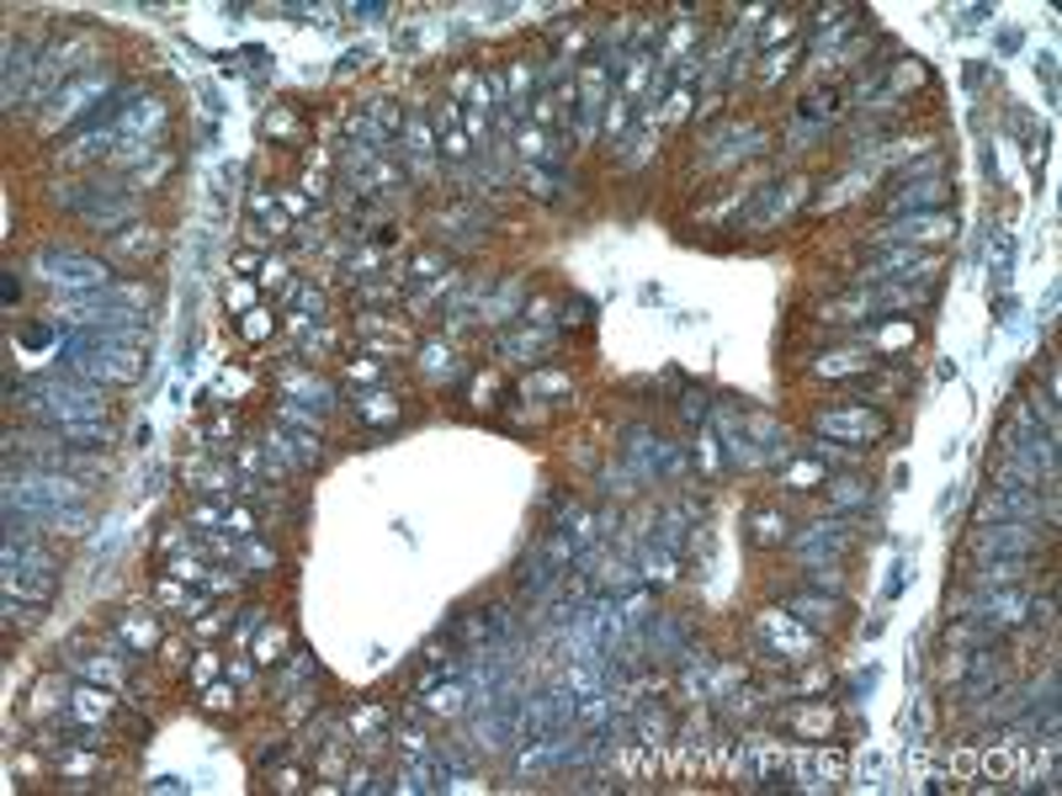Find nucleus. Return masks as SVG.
Wrapping results in <instances>:
<instances>
[{
  "label": "nucleus",
  "instance_id": "nucleus-18",
  "mask_svg": "<svg viewBox=\"0 0 1062 796\" xmlns=\"http://www.w3.org/2000/svg\"><path fill=\"white\" fill-rule=\"evenodd\" d=\"M1026 568H1030V557H983V563H978V589L1020 585Z\"/></svg>",
  "mask_w": 1062,
  "mask_h": 796
},
{
  "label": "nucleus",
  "instance_id": "nucleus-23",
  "mask_svg": "<svg viewBox=\"0 0 1062 796\" xmlns=\"http://www.w3.org/2000/svg\"><path fill=\"white\" fill-rule=\"evenodd\" d=\"M829 488H834V505H845V510H860L871 499V488H860V478H840V484H829Z\"/></svg>",
  "mask_w": 1062,
  "mask_h": 796
},
{
  "label": "nucleus",
  "instance_id": "nucleus-28",
  "mask_svg": "<svg viewBox=\"0 0 1062 796\" xmlns=\"http://www.w3.org/2000/svg\"><path fill=\"white\" fill-rule=\"evenodd\" d=\"M43 341H48V324H27L22 330V346H43Z\"/></svg>",
  "mask_w": 1062,
  "mask_h": 796
},
{
  "label": "nucleus",
  "instance_id": "nucleus-22",
  "mask_svg": "<svg viewBox=\"0 0 1062 796\" xmlns=\"http://www.w3.org/2000/svg\"><path fill=\"white\" fill-rule=\"evenodd\" d=\"M750 537L760 542V547H781L791 531H787V520H781V516H754V531H750Z\"/></svg>",
  "mask_w": 1062,
  "mask_h": 796
},
{
  "label": "nucleus",
  "instance_id": "nucleus-10",
  "mask_svg": "<svg viewBox=\"0 0 1062 796\" xmlns=\"http://www.w3.org/2000/svg\"><path fill=\"white\" fill-rule=\"evenodd\" d=\"M686 648H690L686 622H675V616H664V611L643 622V654H649L653 664H659V658H664V664H681Z\"/></svg>",
  "mask_w": 1062,
  "mask_h": 796
},
{
  "label": "nucleus",
  "instance_id": "nucleus-13",
  "mask_svg": "<svg viewBox=\"0 0 1062 796\" xmlns=\"http://www.w3.org/2000/svg\"><path fill=\"white\" fill-rule=\"evenodd\" d=\"M48 436H54L59 447H69V451H96V447H106V441H112V415L65 419V425H54Z\"/></svg>",
  "mask_w": 1062,
  "mask_h": 796
},
{
  "label": "nucleus",
  "instance_id": "nucleus-19",
  "mask_svg": "<svg viewBox=\"0 0 1062 796\" xmlns=\"http://www.w3.org/2000/svg\"><path fill=\"white\" fill-rule=\"evenodd\" d=\"M27 70H33V48L22 43H11V54H5V112H16L22 106V85H27Z\"/></svg>",
  "mask_w": 1062,
  "mask_h": 796
},
{
  "label": "nucleus",
  "instance_id": "nucleus-20",
  "mask_svg": "<svg viewBox=\"0 0 1062 796\" xmlns=\"http://www.w3.org/2000/svg\"><path fill=\"white\" fill-rule=\"evenodd\" d=\"M500 350L515 356V361H537V356L548 350V335H537V330H515V335H500Z\"/></svg>",
  "mask_w": 1062,
  "mask_h": 796
},
{
  "label": "nucleus",
  "instance_id": "nucleus-12",
  "mask_svg": "<svg viewBox=\"0 0 1062 796\" xmlns=\"http://www.w3.org/2000/svg\"><path fill=\"white\" fill-rule=\"evenodd\" d=\"M940 234H951V212H914V218H892V223H882V234H877V240L909 244V240H940Z\"/></svg>",
  "mask_w": 1062,
  "mask_h": 796
},
{
  "label": "nucleus",
  "instance_id": "nucleus-3",
  "mask_svg": "<svg viewBox=\"0 0 1062 796\" xmlns=\"http://www.w3.org/2000/svg\"><path fill=\"white\" fill-rule=\"evenodd\" d=\"M33 277L59 287V292H102L112 287V261H96V255H80V250H37L33 255Z\"/></svg>",
  "mask_w": 1062,
  "mask_h": 796
},
{
  "label": "nucleus",
  "instance_id": "nucleus-9",
  "mask_svg": "<svg viewBox=\"0 0 1062 796\" xmlns=\"http://www.w3.org/2000/svg\"><path fill=\"white\" fill-rule=\"evenodd\" d=\"M1041 516V499L1030 494L1026 484H994L983 494V505H978V520H1036Z\"/></svg>",
  "mask_w": 1062,
  "mask_h": 796
},
{
  "label": "nucleus",
  "instance_id": "nucleus-26",
  "mask_svg": "<svg viewBox=\"0 0 1062 796\" xmlns=\"http://www.w3.org/2000/svg\"><path fill=\"white\" fill-rule=\"evenodd\" d=\"M282 643H287V632L276 626V632H266V637H261V654H255V658H261V664H272V658H282Z\"/></svg>",
  "mask_w": 1062,
  "mask_h": 796
},
{
  "label": "nucleus",
  "instance_id": "nucleus-1",
  "mask_svg": "<svg viewBox=\"0 0 1062 796\" xmlns=\"http://www.w3.org/2000/svg\"><path fill=\"white\" fill-rule=\"evenodd\" d=\"M22 404L27 415L43 419L48 430L65 425V419H91V415H106V399H102V382H85L75 372H43V378H27L22 382Z\"/></svg>",
  "mask_w": 1062,
  "mask_h": 796
},
{
  "label": "nucleus",
  "instance_id": "nucleus-5",
  "mask_svg": "<svg viewBox=\"0 0 1062 796\" xmlns=\"http://www.w3.org/2000/svg\"><path fill=\"white\" fill-rule=\"evenodd\" d=\"M754 643H760V654L776 658V664H781V658H787V664L791 658H808L813 648H819V637L797 622L791 611H765V616L754 622Z\"/></svg>",
  "mask_w": 1062,
  "mask_h": 796
},
{
  "label": "nucleus",
  "instance_id": "nucleus-29",
  "mask_svg": "<svg viewBox=\"0 0 1062 796\" xmlns=\"http://www.w3.org/2000/svg\"><path fill=\"white\" fill-rule=\"evenodd\" d=\"M871 685H877V669H860L856 680H850V691H856V695H866Z\"/></svg>",
  "mask_w": 1062,
  "mask_h": 796
},
{
  "label": "nucleus",
  "instance_id": "nucleus-8",
  "mask_svg": "<svg viewBox=\"0 0 1062 796\" xmlns=\"http://www.w3.org/2000/svg\"><path fill=\"white\" fill-rule=\"evenodd\" d=\"M819 436L845 441V447H877L888 436V415H877V409H829V415H819Z\"/></svg>",
  "mask_w": 1062,
  "mask_h": 796
},
{
  "label": "nucleus",
  "instance_id": "nucleus-30",
  "mask_svg": "<svg viewBox=\"0 0 1062 796\" xmlns=\"http://www.w3.org/2000/svg\"><path fill=\"white\" fill-rule=\"evenodd\" d=\"M351 16H362V22H377V16H382V5H351Z\"/></svg>",
  "mask_w": 1062,
  "mask_h": 796
},
{
  "label": "nucleus",
  "instance_id": "nucleus-25",
  "mask_svg": "<svg viewBox=\"0 0 1062 796\" xmlns=\"http://www.w3.org/2000/svg\"><path fill=\"white\" fill-rule=\"evenodd\" d=\"M165 171H171V154H160L155 165H144V171L134 175V192H149V181H160V175H165Z\"/></svg>",
  "mask_w": 1062,
  "mask_h": 796
},
{
  "label": "nucleus",
  "instance_id": "nucleus-2",
  "mask_svg": "<svg viewBox=\"0 0 1062 796\" xmlns=\"http://www.w3.org/2000/svg\"><path fill=\"white\" fill-rule=\"evenodd\" d=\"M59 203L65 208L80 212V223H91V229H102V234H117L123 223H134L138 218V192L134 186H106V181H96V186H59Z\"/></svg>",
  "mask_w": 1062,
  "mask_h": 796
},
{
  "label": "nucleus",
  "instance_id": "nucleus-24",
  "mask_svg": "<svg viewBox=\"0 0 1062 796\" xmlns=\"http://www.w3.org/2000/svg\"><path fill=\"white\" fill-rule=\"evenodd\" d=\"M69 54H75V43H69V48H65V43H59V59H65V70H69ZM54 80H59V65H48V70L37 74V85H33V102H37V96H48V91H54Z\"/></svg>",
  "mask_w": 1062,
  "mask_h": 796
},
{
  "label": "nucleus",
  "instance_id": "nucleus-6",
  "mask_svg": "<svg viewBox=\"0 0 1062 796\" xmlns=\"http://www.w3.org/2000/svg\"><path fill=\"white\" fill-rule=\"evenodd\" d=\"M850 542H856V526L845 516L834 520H813V526H802V531H791L787 547L802 563H840V557L850 553Z\"/></svg>",
  "mask_w": 1062,
  "mask_h": 796
},
{
  "label": "nucleus",
  "instance_id": "nucleus-7",
  "mask_svg": "<svg viewBox=\"0 0 1062 796\" xmlns=\"http://www.w3.org/2000/svg\"><path fill=\"white\" fill-rule=\"evenodd\" d=\"M978 557H1030L1041 547V537L1030 531V520H978V537H972Z\"/></svg>",
  "mask_w": 1062,
  "mask_h": 796
},
{
  "label": "nucleus",
  "instance_id": "nucleus-16",
  "mask_svg": "<svg viewBox=\"0 0 1062 796\" xmlns=\"http://www.w3.org/2000/svg\"><path fill=\"white\" fill-rule=\"evenodd\" d=\"M787 611L808 626V632H829V626L840 622V600H823V595H791Z\"/></svg>",
  "mask_w": 1062,
  "mask_h": 796
},
{
  "label": "nucleus",
  "instance_id": "nucleus-4",
  "mask_svg": "<svg viewBox=\"0 0 1062 796\" xmlns=\"http://www.w3.org/2000/svg\"><path fill=\"white\" fill-rule=\"evenodd\" d=\"M59 505H80V484L65 478V473H54V468H37V473H11L5 478V510H59Z\"/></svg>",
  "mask_w": 1062,
  "mask_h": 796
},
{
  "label": "nucleus",
  "instance_id": "nucleus-14",
  "mask_svg": "<svg viewBox=\"0 0 1062 796\" xmlns=\"http://www.w3.org/2000/svg\"><path fill=\"white\" fill-rule=\"evenodd\" d=\"M106 85H112V74H85L80 85L59 91V106L43 117V128H59V123H69V117H80V112H85V102H91L96 91H106Z\"/></svg>",
  "mask_w": 1062,
  "mask_h": 796
},
{
  "label": "nucleus",
  "instance_id": "nucleus-17",
  "mask_svg": "<svg viewBox=\"0 0 1062 796\" xmlns=\"http://www.w3.org/2000/svg\"><path fill=\"white\" fill-rule=\"evenodd\" d=\"M160 250V229H149V223H128V234H117L112 240V261H149Z\"/></svg>",
  "mask_w": 1062,
  "mask_h": 796
},
{
  "label": "nucleus",
  "instance_id": "nucleus-11",
  "mask_svg": "<svg viewBox=\"0 0 1062 796\" xmlns=\"http://www.w3.org/2000/svg\"><path fill=\"white\" fill-rule=\"evenodd\" d=\"M515 585H521V595H532V600H548L552 589L563 585V568L548 557V547L537 542L532 553L521 557V568H515Z\"/></svg>",
  "mask_w": 1062,
  "mask_h": 796
},
{
  "label": "nucleus",
  "instance_id": "nucleus-21",
  "mask_svg": "<svg viewBox=\"0 0 1062 796\" xmlns=\"http://www.w3.org/2000/svg\"><path fill=\"white\" fill-rule=\"evenodd\" d=\"M787 723L797 727V732H813V727L829 732V727H834V712H829V706H787Z\"/></svg>",
  "mask_w": 1062,
  "mask_h": 796
},
{
  "label": "nucleus",
  "instance_id": "nucleus-27",
  "mask_svg": "<svg viewBox=\"0 0 1062 796\" xmlns=\"http://www.w3.org/2000/svg\"><path fill=\"white\" fill-rule=\"evenodd\" d=\"M681 415H686L690 425H701V419H707V399H701V393H686V399H681Z\"/></svg>",
  "mask_w": 1062,
  "mask_h": 796
},
{
  "label": "nucleus",
  "instance_id": "nucleus-15",
  "mask_svg": "<svg viewBox=\"0 0 1062 796\" xmlns=\"http://www.w3.org/2000/svg\"><path fill=\"white\" fill-rule=\"evenodd\" d=\"M946 203H951V186H946V181H920V186H903V192L892 197V212H898V218H909V212H920V208L946 212Z\"/></svg>",
  "mask_w": 1062,
  "mask_h": 796
}]
</instances>
